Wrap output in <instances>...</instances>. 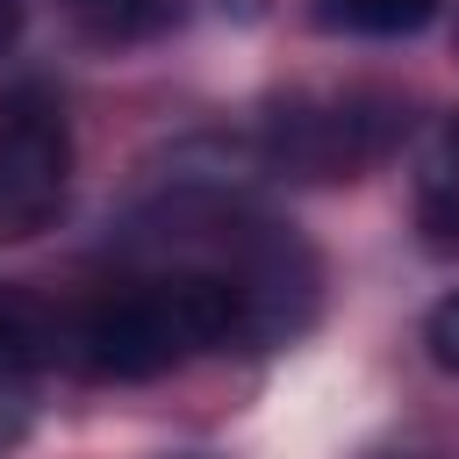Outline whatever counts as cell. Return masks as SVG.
<instances>
[{"mask_svg": "<svg viewBox=\"0 0 459 459\" xmlns=\"http://www.w3.org/2000/svg\"><path fill=\"white\" fill-rule=\"evenodd\" d=\"M230 337H244V287L215 265H179L158 280L108 287L65 323V351L93 380H158Z\"/></svg>", "mask_w": 459, "mask_h": 459, "instance_id": "cell-1", "label": "cell"}, {"mask_svg": "<svg viewBox=\"0 0 459 459\" xmlns=\"http://www.w3.org/2000/svg\"><path fill=\"white\" fill-rule=\"evenodd\" d=\"M409 129V108L380 86H344V93H294L273 100L258 151L287 179H359L380 165Z\"/></svg>", "mask_w": 459, "mask_h": 459, "instance_id": "cell-2", "label": "cell"}, {"mask_svg": "<svg viewBox=\"0 0 459 459\" xmlns=\"http://www.w3.org/2000/svg\"><path fill=\"white\" fill-rule=\"evenodd\" d=\"M72 186V129L50 86H0V237H36Z\"/></svg>", "mask_w": 459, "mask_h": 459, "instance_id": "cell-3", "label": "cell"}, {"mask_svg": "<svg viewBox=\"0 0 459 459\" xmlns=\"http://www.w3.org/2000/svg\"><path fill=\"white\" fill-rule=\"evenodd\" d=\"M57 344H65V323H50L22 294H0V373L43 366V359H57Z\"/></svg>", "mask_w": 459, "mask_h": 459, "instance_id": "cell-4", "label": "cell"}, {"mask_svg": "<svg viewBox=\"0 0 459 459\" xmlns=\"http://www.w3.org/2000/svg\"><path fill=\"white\" fill-rule=\"evenodd\" d=\"M423 230L430 244H459V115L437 129V151L423 172Z\"/></svg>", "mask_w": 459, "mask_h": 459, "instance_id": "cell-5", "label": "cell"}, {"mask_svg": "<svg viewBox=\"0 0 459 459\" xmlns=\"http://www.w3.org/2000/svg\"><path fill=\"white\" fill-rule=\"evenodd\" d=\"M445 0H316V14L330 29H351V36H409L437 14Z\"/></svg>", "mask_w": 459, "mask_h": 459, "instance_id": "cell-6", "label": "cell"}, {"mask_svg": "<svg viewBox=\"0 0 459 459\" xmlns=\"http://www.w3.org/2000/svg\"><path fill=\"white\" fill-rule=\"evenodd\" d=\"M72 14L93 29V36H151L165 14H172V0H72Z\"/></svg>", "mask_w": 459, "mask_h": 459, "instance_id": "cell-7", "label": "cell"}, {"mask_svg": "<svg viewBox=\"0 0 459 459\" xmlns=\"http://www.w3.org/2000/svg\"><path fill=\"white\" fill-rule=\"evenodd\" d=\"M423 344H430V366L437 373H459V294H445L423 316Z\"/></svg>", "mask_w": 459, "mask_h": 459, "instance_id": "cell-8", "label": "cell"}, {"mask_svg": "<svg viewBox=\"0 0 459 459\" xmlns=\"http://www.w3.org/2000/svg\"><path fill=\"white\" fill-rule=\"evenodd\" d=\"M22 14H29V0H0V50L22 36Z\"/></svg>", "mask_w": 459, "mask_h": 459, "instance_id": "cell-9", "label": "cell"}]
</instances>
